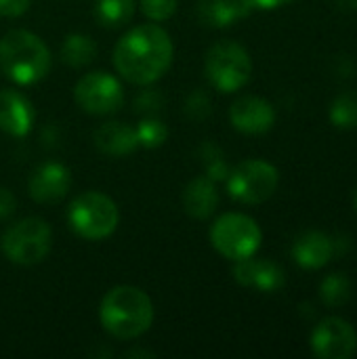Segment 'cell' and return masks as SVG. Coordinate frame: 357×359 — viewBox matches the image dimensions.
Segmentation results:
<instances>
[{
	"instance_id": "6da1fadb",
	"label": "cell",
	"mask_w": 357,
	"mask_h": 359,
	"mask_svg": "<svg viewBox=\"0 0 357 359\" xmlns=\"http://www.w3.org/2000/svg\"><path fill=\"white\" fill-rule=\"evenodd\" d=\"M170 36L156 23L137 25L126 32L114 48V67L130 84L147 86L160 80L173 63Z\"/></svg>"
},
{
	"instance_id": "7a4b0ae2",
	"label": "cell",
	"mask_w": 357,
	"mask_h": 359,
	"mask_svg": "<svg viewBox=\"0 0 357 359\" xmlns=\"http://www.w3.org/2000/svg\"><path fill=\"white\" fill-rule=\"evenodd\" d=\"M99 322L118 341L139 339L154 324V303L141 288L116 286L101 299Z\"/></svg>"
},
{
	"instance_id": "3957f363",
	"label": "cell",
	"mask_w": 357,
	"mask_h": 359,
	"mask_svg": "<svg viewBox=\"0 0 357 359\" xmlns=\"http://www.w3.org/2000/svg\"><path fill=\"white\" fill-rule=\"evenodd\" d=\"M0 69L17 84H36L50 69L48 46L27 29H11L0 40Z\"/></svg>"
},
{
	"instance_id": "277c9868",
	"label": "cell",
	"mask_w": 357,
	"mask_h": 359,
	"mask_svg": "<svg viewBox=\"0 0 357 359\" xmlns=\"http://www.w3.org/2000/svg\"><path fill=\"white\" fill-rule=\"evenodd\" d=\"M67 223L82 240L99 242L116 231L120 210L109 196L101 191H84L72 200L67 208Z\"/></svg>"
},
{
	"instance_id": "5b68a950",
	"label": "cell",
	"mask_w": 357,
	"mask_h": 359,
	"mask_svg": "<svg viewBox=\"0 0 357 359\" xmlns=\"http://www.w3.org/2000/svg\"><path fill=\"white\" fill-rule=\"evenodd\" d=\"M53 246V231L44 219L38 217H25L17 223H13L0 238L2 255L23 267L38 265L46 259Z\"/></svg>"
},
{
	"instance_id": "8992f818",
	"label": "cell",
	"mask_w": 357,
	"mask_h": 359,
	"mask_svg": "<svg viewBox=\"0 0 357 359\" xmlns=\"http://www.w3.org/2000/svg\"><path fill=\"white\" fill-rule=\"evenodd\" d=\"M263 233L257 221L242 212H227L221 215L213 227H210V244L213 248L229 259V261H242L248 257H255L261 246Z\"/></svg>"
},
{
	"instance_id": "52a82bcc",
	"label": "cell",
	"mask_w": 357,
	"mask_h": 359,
	"mask_svg": "<svg viewBox=\"0 0 357 359\" xmlns=\"http://www.w3.org/2000/svg\"><path fill=\"white\" fill-rule=\"evenodd\" d=\"M204 72L208 82L221 93H236L250 82L252 61L248 50L231 40L217 42L208 48Z\"/></svg>"
},
{
	"instance_id": "ba28073f",
	"label": "cell",
	"mask_w": 357,
	"mask_h": 359,
	"mask_svg": "<svg viewBox=\"0 0 357 359\" xmlns=\"http://www.w3.org/2000/svg\"><path fill=\"white\" fill-rule=\"evenodd\" d=\"M227 191L236 202L263 204L267 202L280 183V172L265 160H244L227 175Z\"/></svg>"
},
{
	"instance_id": "9c48e42d",
	"label": "cell",
	"mask_w": 357,
	"mask_h": 359,
	"mask_svg": "<svg viewBox=\"0 0 357 359\" xmlns=\"http://www.w3.org/2000/svg\"><path fill=\"white\" fill-rule=\"evenodd\" d=\"M74 99L80 109L93 116H107L122 107L124 88L120 80L107 72H90L74 86Z\"/></svg>"
},
{
	"instance_id": "30bf717a",
	"label": "cell",
	"mask_w": 357,
	"mask_h": 359,
	"mask_svg": "<svg viewBox=\"0 0 357 359\" xmlns=\"http://www.w3.org/2000/svg\"><path fill=\"white\" fill-rule=\"evenodd\" d=\"M309 343L316 358L351 359L357 351V332L343 318H326L314 328Z\"/></svg>"
},
{
	"instance_id": "8fae6325",
	"label": "cell",
	"mask_w": 357,
	"mask_h": 359,
	"mask_svg": "<svg viewBox=\"0 0 357 359\" xmlns=\"http://www.w3.org/2000/svg\"><path fill=\"white\" fill-rule=\"evenodd\" d=\"M229 120L236 130L244 135H263L271 130L276 122V109L267 99L246 95L231 103L229 107Z\"/></svg>"
},
{
	"instance_id": "7c38bea8",
	"label": "cell",
	"mask_w": 357,
	"mask_h": 359,
	"mask_svg": "<svg viewBox=\"0 0 357 359\" xmlns=\"http://www.w3.org/2000/svg\"><path fill=\"white\" fill-rule=\"evenodd\" d=\"M72 187V175L67 166L59 162H44L34 168L27 189L32 200L40 204H57L61 202Z\"/></svg>"
},
{
	"instance_id": "4fadbf2b",
	"label": "cell",
	"mask_w": 357,
	"mask_h": 359,
	"mask_svg": "<svg viewBox=\"0 0 357 359\" xmlns=\"http://www.w3.org/2000/svg\"><path fill=\"white\" fill-rule=\"evenodd\" d=\"M234 278L240 286L252 288L259 292H276L286 282L284 269L278 263L265 261V259H255V257L236 261Z\"/></svg>"
},
{
	"instance_id": "5bb4252c",
	"label": "cell",
	"mask_w": 357,
	"mask_h": 359,
	"mask_svg": "<svg viewBox=\"0 0 357 359\" xmlns=\"http://www.w3.org/2000/svg\"><path fill=\"white\" fill-rule=\"evenodd\" d=\"M34 126V107L17 90H0V130L11 137H25Z\"/></svg>"
},
{
	"instance_id": "9a60e30c",
	"label": "cell",
	"mask_w": 357,
	"mask_h": 359,
	"mask_svg": "<svg viewBox=\"0 0 357 359\" xmlns=\"http://www.w3.org/2000/svg\"><path fill=\"white\" fill-rule=\"evenodd\" d=\"M95 147L109 158L130 156L139 147L137 130L126 122H105L93 135Z\"/></svg>"
},
{
	"instance_id": "2e32d148",
	"label": "cell",
	"mask_w": 357,
	"mask_h": 359,
	"mask_svg": "<svg viewBox=\"0 0 357 359\" xmlns=\"http://www.w3.org/2000/svg\"><path fill=\"white\" fill-rule=\"evenodd\" d=\"M335 255L332 240L322 231H305L292 244V259L303 269H322Z\"/></svg>"
},
{
	"instance_id": "e0dca14e",
	"label": "cell",
	"mask_w": 357,
	"mask_h": 359,
	"mask_svg": "<svg viewBox=\"0 0 357 359\" xmlns=\"http://www.w3.org/2000/svg\"><path fill=\"white\" fill-rule=\"evenodd\" d=\"M252 8L244 0H198L196 15L208 27H229L248 17Z\"/></svg>"
},
{
	"instance_id": "ac0fdd59",
	"label": "cell",
	"mask_w": 357,
	"mask_h": 359,
	"mask_svg": "<svg viewBox=\"0 0 357 359\" xmlns=\"http://www.w3.org/2000/svg\"><path fill=\"white\" fill-rule=\"evenodd\" d=\"M219 206V191L213 179L198 177L194 181H189L183 189V208L189 217L194 219H208Z\"/></svg>"
},
{
	"instance_id": "d6986e66",
	"label": "cell",
	"mask_w": 357,
	"mask_h": 359,
	"mask_svg": "<svg viewBox=\"0 0 357 359\" xmlns=\"http://www.w3.org/2000/svg\"><path fill=\"white\" fill-rule=\"evenodd\" d=\"M97 57V44L86 34H69L61 44V61L69 67H84Z\"/></svg>"
},
{
	"instance_id": "ffe728a7",
	"label": "cell",
	"mask_w": 357,
	"mask_h": 359,
	"mask_svg": "<svg viewBox=\"0 0 357 359\" xmlns=\"http://www.w3.org/2000/svg\"><path fill=\"white\" fill-rule=\"evenodd\" d=\"M135 15V0H95V17L103 27L126 25Z\"/></svg>"
},
{
	"instance_id": "44dd1931",
	"label": "cell",
	"mask_w": 357,
	"mask_h": 359,
	"mask_svg": "<svg viewBox=\"0 0 357 359\" xmlns=\"http://www.w3.org/2000/svg\"><path fill=\"white\" fill-rule=\"evenodd\" d=\"M320 299L326 307H343L351 299V280L345 273H330L320 284Z\"/></svg>"
},
{
	"instance_id": "7402d4cb",
	"label": "cell",
	"mask_w": 357,
	"mask_h": 359,
	"mask_svg": "<svg viewBox=\"0 0 357 359\" xmlns=\"http://www.w3.org/2000/svg\"><path fill=\"white\" fill-rule=\"evenodd\" d=\"M330 122L341 130L357 128V95L356 93H341L330 105Z\"/></svg>"
},
{
	"instance_id": "603a6c76",
	"label": "cell",
	"mask_w": 357,
	"mask_h": 359,
	"mask_svg": "<svg viewBox=\"0 0 357 359\" xmlns=\"http://www.w3.org/2000/svg\"><path fill=\"white\" fill-rule=\"evenodd\" d=\"M135 130H137L139 145L147 147V149H156V147L164 145V141L168 139V126L160 118H154V116L143 118Z\"/></svg>"
},
{
	"instance_id": "cb8c5ba5",
	"label": "cell",
	"mask_w": 357,
	"mask_h": 359,
	"mask_svg": "<svg viewBox=\"0 0 357 359\" xmlns=\"http://www.w3.org/2000/svg\"><path fill=\"white\" fill-rule=\"evenodd\" d=\"M179 0H139L143 15L151 21H166L175 15Z\"/></svg>"
},
{
	"instance_id": "d4e9b609",
	"label": "cell",
	"mask_w": 357,
	"mask_h": 359,
	"mask_svg": "<svg viewBox=\"0 0 357 359\" xmlns=\"http://www.w3.org/2000/svg\"><path fill=\"white\" fill-rule=\"evenodd\" d=\"M185 114L191 118V120H204L210 116V99L204 90L196 88L187 101H185Z\"/></svg>"
},
{
	"instance_id": "484cf974",
	"label": "cell",
	"mask_w": 357,
	"mask_h": 359,
	"mask_svg": "<svg viewBox=\"0 0 357 359\" xmlns=\"http://www.w3.org/2000/svg\"><path fill=\"white\" fill-rule=\"evenodd\" d=\"M164 99L158 90H143L135 99V111H158L162 107Z\"/></svg>"
},
{
	"instance_id": "4316f807",
	"label": "cell",
	"mask_w": 357,
	"mask_h": 359,
	"mask_svg": "<svg viewBox=\"0 0 357 359\" xmlns=\"http://www.w3.org/2000/svg\"><path fill=\"white\" fill-rule=\"evenodd\" d=\"M32 0H0V17H21L27 8H29Z\"/></svg>"
},
{
	"instance_id": "83f0119b",
	"label": "cell",
	"mask_w": 357,
	"mask_h": 359,
	"mask_svg": "<svg viewBox=\"0 0 357 359\" xmlns=\"http://www.w3.org/2000/svg\"><path fill=\"white\" fill-rule=\"evenodd\" d=\"M15 206H17V200H15L13 191L6 187H0V221L8 219L15 212Z\"/></svg>"
},
{
	"instance_id": "f1b7e54d",
	"label": "cell",
	"mask_w": 357,
	"mask_h": 359,
	"mask_svg": "<svg viewBox=\"0 0 357 359\" xmlns=\"http://www.w3.org/2000/svg\"><path fill=\"white\" fill-rule=\"evenodd\" d=\"M252 11H274L284 4H290L292 0H244Z\"/></svg>"
},
{
	"instance_id": "f546056e",
	"label": "cell",
	"mask_w": 357,
	"mask_h": 359,
	"mask_svg": "<svg viewBox=\"0 0 357 359\" xmlns=\"http://www.w3.org/2000/svg\"><path fill=\"white\" fill-rule=\"evenodd\" d=\"M337 4L345 11H356L357 8V0H337Z\"/></svg>"
},
{
	"instance_id": "4dcf8cb0",
	"label": "cell",
	"mask_w": 357,
	"mask_h": 359,
	"mask_svg": "<svg viewBox=\"0 0 357 359\" xmlns=\"http://www.w3.org/2000/svg\"><path fill=\"white\" fill-rule=\"evenodd\" d=\"M356 210H357V191H356Z\"/></svg>"
}]
</instances>
